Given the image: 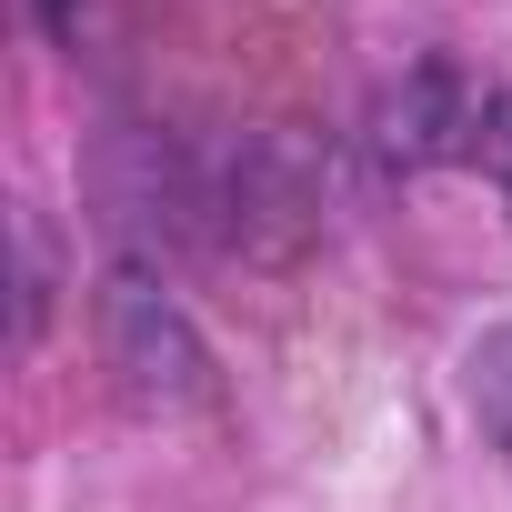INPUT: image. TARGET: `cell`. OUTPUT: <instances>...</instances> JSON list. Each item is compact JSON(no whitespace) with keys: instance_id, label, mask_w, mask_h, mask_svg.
Wrapping results in <instances>:
<instances>
[{"instance_id":"cell-3","label":"cell","mask_w":512,"mask_h":512,"mask_svg":"<svg viewBox=\"0 0 512 512\" xmlns=\"http://www.w3.org/2000/svg\"><path fill=\"white\" fill-rule=\"evenodd\" d=\"M472 161L502 181V201H512V91L502 101H482V131H472Z\"/></svg>"},{"instance_id":"cell-2","label":"cell","mask_w":512,"mask_h":512,"mask_svg":"<svg viewBox=\"0 0 512 512\" xmlns=\"http://www.w3.org/2000/svg\"><path fill=\"white\" fill-rule=\"evenodd\" d=\"M472 131H482V101L462 91L452 61H422V71L382 101V161H402V171H422V161H442V151H472Z\"/></svg>"},{"instance_id":"cell-1","label":"cell","mask_w":512,"mask_h":512,"mask_svg":"<svg viewBox=\"0 0 512 512\" xmlns=\"http://www.w3.org/2000/svg\"><path fill=\"white\" fill-rule=\"evenodd\" d=\"M101 312H111V362L131 372V392H141V402H191V392H201V372H211V362H201L191 322H181L141 272H121Z\"/></svg>"},{"instance_id":"cell-4","label":"cell","mask_w":512,"mask_h":512,"mask_svg":"<svg viewBox=\"0 0 512 512\" xmlns=\"http://www.w3.org/2000/svg\"><path fill=\"white\" fill-rule=\"evenodd\" d=\"M482 412H492V432L512 442V342H502V352L482 362Z\"/></svg>"},{"instance_id":"cell-5","label":"cell","mask_w":512,"mask_h":512,"mask_svg":"<svg viewBox=\"0 0 512 512\" xmlns=\"http://www.w3.org/2000/svg\"><path fill=\"white\" fill-rule=\"evenodd\" d=\"M31 11H41V31H51V41H71V31H81V0H31Z\"/></svg>"}]
</instances>
